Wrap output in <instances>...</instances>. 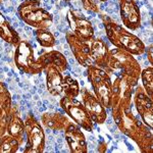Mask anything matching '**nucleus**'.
<instances>
[{"instance_id": "f3484780", "label": "nucleus", "mask_w": 153, "mask_h": 153, "mask_svg": "<svg viewBox=\"0 0 153 153\" xmlns=\"http://www.w3.org/2000/svg\"><path fill=\"white\" fill-rule=\"evenodd\" d=\"M12 100L6 85L0 82V137L6 134L8 117L11 110Z\"/></svg>"}, {"instance_id": "6e6552de", "label": "nucleus", "mask_w": 153, "mask_h": 153, "mask_svg": "<svg viewBox=\"0 0 153 153\" xmlns=\"http://www.w3.org/2000/svg\"><path fill=\"white\" fill-rule=\"evenodd\" d=\"M60 107L75 122V124L80 126L82 129L88 132H92L94 129V123L91 120L90 115L82 102L76 98L63 96L59 101Z\"/></svg>"}, {"instance_id": "5701e85b", "label": "nucleus", "mask_w": 153, "mask_h": 153, "mask_svg": "<svg viewBox=\"0 0 153 153\" xmlns=\"http://www.w3.org/2000/svg\"><path fill=\"white\" fill-rule=\"evenodd\" d=\"M19 147L21 144L12 136L5 134L0 137V153H16Z\"/></svg>"}, {"instance_id": "7c9ffc66", "label": "nucleus", "mask_w": 153, "mask_h": 153, "mask_svg": "<svg viewBox=\"0 0 153 153\" xmlns=\"http://www.w3.org/2000/svg\"><path fill=\"white\" fill-rule=\"evenodd\" d=\"M65 1H68V0H65Z\"/></svg>"}, {"instance_id": "a211bd4d", "label": "nucleus", "mask_w": 153, "mask_h": 153, "mask_svg": "<svg viewBox=\"0 0 153 153\" xmlns=\"http://www.w3.org/2000/svg\"><path fill=\"white\" fill-rule=\"evenodd\" d=\"M6 134L16 138L21 144V146L25 142V124L18 112V108L16 106H11V110L8 117V123H7Z\"/></svg>"}, {"instance_id": "c85d7f7f", "label": "nucleus", "mask_w": 153, "mask_h": 153, "mask_svg": "<svg viewBox=\"0 0 153 153\" xmlns=\"http://www.w3.org/2000/svg\"><path fill=\"white\" fill-rule=\"evenodd\" d=\"M106 149H107V145L104 141H101L98 144V151L99 152H105Z\"/></svg>"}, {"instance_id": "bb28decb", "label": "nucleus", "mask_w": 153, "mask_h": 153, "mask_svg": "<svg viewBox=\"0 0 153 153\" xmlns=\"http://www.w3.org/2000/svg\"><path fill=\"white\" fill-rule=\"evenodd\" d=\"M84 8L89 12H92V13H98L99 12V8H98L97 3L94 0H81Z\"/></svg>"}, {"instance_id": "1a4fd4ad", "label": "nucleus", "mask_w": 153, "mask_h": 153, "mask_svg": "<svg viewBox=\"0 0 153 153\" xmlns=\"http://www.w3.org/2000/svg\"><path fill=\"white\" fill-rule=\"evenodd\" d=\"M137 87V86H136ZM135 86L125 79L117 76L112 82L111 110L127 109L131 107Z\"/></svg>"}, {"instance_id": "b1692460", "label": "nucleus", "mask_w": 153, "mask_h": 153, "mask_svg": "<svg viewBox=\"0 0 153 153\" xmlns=\"http://www.w3.org/2000/svg\"><path fill=\"white\" fill-rule=\"evenodd\" d=\"M35 37L42 47L51 48L55 45V38L48 29H36Z\"/></svg>"}, {"instance_id": "7ed1b4c3", "label": "nucleus", "mask_w": 153, "mask_h": 153, "mask_svg": "<svg viewBox=\"0 0 153 153\" xmlns=\"http://www.w3.org/2000/svg\"><path fill=\"white\" fill-rule=\"evenodd\" d=\"M101 19L104 25L106 36L115 48L127 51L132 55H141L145 52L146 47L139 37L114 23L108 16H102Z\"/></svg>"}, {"instance_id": "423d86ee", "label": "nucleus", "mask_w": 153, "mask_h": 153, "mask_svg": "<svg viewBox=\"0 0 153 153\" xmlns=\"http://www.w3.org/2000/svg\"><path fill=\"white\" fill-rule=\"evenodd\" d=\"M14 63L21 71L28 75H38L43 71L39 58H35L33 46L28 41L21 40L16 46Z\"/></svg>"}, {"instance_id": "393cba45", "label": "nucleus", "mask_w": 153, "mask_h": 153, "mask_svg": "<svg viewBox=\"0 0 153 153\" xmlns=\"http://www.w3.org/2000/svg\"><path fill=\"white\" fill-rule=\"evenodd\" d=\"M80 86L76 79L71 76H63V96L76 98L80 94Z\"/></svg>"}, {"instance_id": "9b49d317", "label": "nucleus", "mask_w": 153, "mask_h": 153, "mask_svg": "<svg viewBox=\"0 0 153 153\" xmlns=\"http://www.w3.org/2000/svg\"><path fill=\"white\" fill-rule=\"evenodd\" d=\"M134 103L142 122L150 129H153V100L147 95L141 86L134 89Z\"/></svg>"}, {"instance_id": "4468645a", "label": "nucleus", "mask_w": 153, "mask_h": 153, "mask_svg": "<svg viewBox=\"0 0 153 153\" xmlns=\"http://www.w3.org/2000/svg\"><path fill=\"white\" fill-rule=\"evenodd\" d=\"M65 38L76 61L82 66H86V68L92 65V61L90 58L89 42L83 41L82 39L76 37L73 32H68L65 34Z\"/></svg>"}, {"instance_id": "c756f323", "label": "nucleus", "mask_w": 153, "mask_h": 153, "mask_svg": "<svg viewBox=\"0 0 153 153\" xmlns=\"http://www.w3.org/2000/svg\"><path fill=\"white\" fill-rule=\"evenodd\" d=\"M100 2H105V1H107V0H99Z\"/></svg>"}, {"instance_id": "0eeeda50", "label": "nucleus", "mask_w": 153, "mask_h": 153, "mask_svg": "<svg viewBox=\"0 0 153 153\" xmlns=\"http://www.w3.org/2000/svg\"><path fill=\"white\" fill-rule=\"evenodd\" d=\"M25 134L27 144L25 153H42L45 148V134L42 126L33 114L29 113L25 118Z\"/></svg>"}, {"instance_id": "2eb2a0df", "label": "nucleus", "mask_w": 153, "mask_h": 153, "mask_svg": "<svg viewBox=\"0 0 153 153\" xmlns=\"http://www.w3.org/2000/svg\"><path fill=\"white\" fill-rule=\"evenodd\" d=\"M65 137L71 153H87V143L81 127L70 122L65 129Z\"/></svg>"}, {"instance_id": "20e7f679", "label": "nucleus", "mask_w": 153, "mask_h": 153, "mask_svg": "<svg viewBox=\"0 0 153 153\" xmlns=\"http://www.w3.org/2000/svg\"><path fill=\"white\" fill-rule=\"evenodd\" d=\"M19 18L35 29H49L53 23L50 12L42 7L39 0H25L18 8Z\"/></svg>"}, {"instance_id": "cd10ccee", "label": "nucleus", "mask_w": 153, "mask_h": 153, "mask_svg": "<svg viewBox=\"0 0 153 153\" xmlns=\"http://www.w3.org/2000/svg\"><path fill=\"white\" fill-rule=\"evenodd\" d=\"M153 46H152V44L149 46L147 49H145V51L147 52V57H148V60H149V62H150V65H153Z\"/></svg>"}, {"instance_id": "f257e3e1", "label": "nucleus", "mask_w": 153, "mask_h": 153, "mask_svg": "<svg viewBox=\"0 0 153 153\" xmlns=\"http://www.w3.org/2000/svg\"><path fill=\"white\" fill-rule=\"evenodd\" d=\"M112 117L120 132L134 141L143 153H152L153 135L151 129L133 114L131 108L112 110Z\"/></svg>"}, {"instance_id": "f8f14e48", "label": "nucleus", "mask_w": 153, "mask_h": 153, "mask_svg": "<svg viewBox=\"0 0 153 153\" xmlns=\"http://www.w3.org/2000/svg\"><path fill=\"white\" fill-rule=\"evenodd\" d=\"M80 93L82 95L83 104L87 109L93 123H96L98 125L104 124L107 118V113H106V109L102 105V103L87 88H83L82 90H80Z\"/></svg>"}, {"instance_id": "f03ea898", "label": "nucleus", "mask_w": 153, "mask_h": 153, "mask_svg": "<svg viewBox=\"0 0 153 153\" xmlns=\"http://www.w3.org/2000/svg\"><path fill=\"white\" fill-rule=\"evenodd\" d=\"M104 71L125 79L136 87L142 70L137 59L133 57L132 54L120 48H113L109 49L107 66Z\"/></svg>"}, {"instance_id": "4be33fe9", "label": "nucleus", "mask_w": 153, "mask_h": 153, "mask_svg": "<svg viewBox=\"0 0 153 153\" xmlns=\"http://www.w3.org/2000/svg\"><path fill=\"white\" fill-rule=\"evenodd\" d=\"M0 38L12 46H16L21 41V37L12 28L2 12H0Z\"/></svg>"}, {"instance_id": "ddd939ff", "label": "nucleus", "mask_w": 153, "mask_h": 153, "mask_svg": "<svg viewBox=\"0 0 153 153\" xmlns=\"http://www.w3.org/2000/svg\"><path fill=\"white\" fill-rule=\"evenodd\" d=\"M120 14L127 29L136 31L141 27V13L135 0H118Z\"/></svg>"}, {"instance_id": "dca6fc26", "label": "nucleus", "mask_w": 153, "mask_h": 153, "mask_svg": "<svg viewBox=\"0 0 153 153\" xmlns=\"http://www.w3.org/2000/svg\"><path fill=\"white\" fill-rule=\"evenodd\" d=\"M89 45H90V58L92 65L105 70L109 57V49L107 44L99 38H93L91 41H89Z\"/></svg>"}, {"instance_id": "2f4dec72", "label": "nucleus", "mask_w": 153, "mask_h": 153, "mask_svg": "<svg viewBox=\"0 0 153 153\" xmlns=\"http://www.w3.org/2000/svg\"><path fill=\"white\" fill-rule=\"evenodd\" d=\"M0 2H1V0H0Z\"/></svg>"}, {"instance_id": "9d476101", "label": "nucleus", "mask_w": 153, "mask_h": 153, "mask_svg": "<svg viewBox=\"0 0 153 153\" xmlns=\"http://www.w3.org/2000/svg\"><path fill=\"white\" fill-rule=\"evenodd\" d=\"M66 19L68 22L71 32L76 37L86 42L91 41L94 38V29H93L92 24L82 13L70 9L68 11Z\"/></svg>"}, {"instance_id": "412c9836", "label": "nucleus", "mask_w": 153, "mask_h": 153, "mask_svg": "<svg viewBox=\"0 0 153 153\" xmlns=\"http://www.w3.org/2000/svg\"><path fill=\"white\" fill-rule=\"evenodd\" d=\"M70 122L66 115L59 112H45L41 115V123L44 127L53 131H65Z\"/></svg>"}, {"instance_id": "aec40b11", "label": "nucleus", "mask_w": 153, "mask_h": 153, "mask_svg": "<svg viewBox=\"0 0 153 153\" xmlns=\"http://www.w3.org/2000/svg\"><path fill=\"white\" fill-rule=\"evenodd\" d=\"M40 60L42 66H43V70L45 66H54L61 73H65L68 68V63L66 58L65 57L62 53H60L59 51L56 50H51L48 52L43 53L40 57H38Z\"/></svg>"}, {"instance_id": "6ab92c4d", "label": "nucleus", "mask_w": 153, "mask_h": 153, "mask_svg": "<svg viewBox=\"0 0 153 153\" xmlns=\"http://www.w3.org/2000/svg\"><path fill=\"white\" fill-rule=\"evenodd\" d=\"M44 71L46 74V86L51 95L60 96L63 93V76L54 66H45Z\"/></svg>"}, {"instance_id": "a878e982", "label": "nucleus", "mask_w": 153, "mask_h": 153, "mask_svg": "<svg viewBox=\"0 0 153 153\" xmlns=\"http://www.w3.org/2000/svg\"><path fill=\"white\" fill-rule=\"evenodd\" d=\"M140 78L142 80L143 89L150 98H153V68L148 66L141 71Z\"/></svg>"}, {"instance_id": "39448f33", "label": "nucleus", "mask_w": 153, "mask_h": 153, "mask_svg": "<svg viewBox=\"0 0 153 153\" xmlns=\"http://www.w3.org/2000/svg\"><path fill=\"white\" fill-rule=\"evenodd\" d=\"M88 79L93 87L94 95L105 108L111 107L112 81L109 74L97 65L87 66Z\"/></svg>"}]
</instances>
